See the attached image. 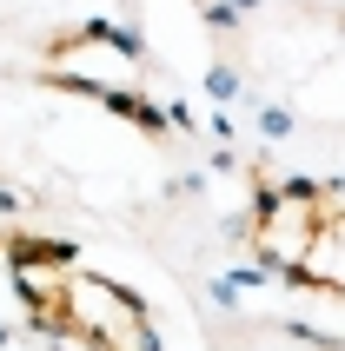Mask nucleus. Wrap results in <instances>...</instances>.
Masks as SVG:
<instances>
[{
	"label": "nucleus",
	"mask_w": 345,
	"mask_h": 351,
	"mask_svg": "<svg viewBox=\"0 0 345 351\" xmlns=\"http://www.w3.org/2000/svg\"><path fill=\"white\" fill-rule=\"evenodd\" d=\"M7 258H14V285H20V298H27L40 332L67 338L80 351H159L146 305L126 285L87 272L67 245H54V239H14Z\"/></svg>",
	"instance_id": "obj_1"
},
{
	"label": "nucleus",
	"mask_w": 345,
	"mask_h": 351,
	"mask_svg": "<svg viewBox=\"0 0 345 351\" xmlns=\"http://www.w3.org/2000/svg\"><path fill=\"white\" fill-rule=\"evenodd\" d=\"M252 252L306 292L345 298V193L319 179H272L252 199Z\"/></svg>",
	"instance_id": "obj_2"
}]
</instances>
